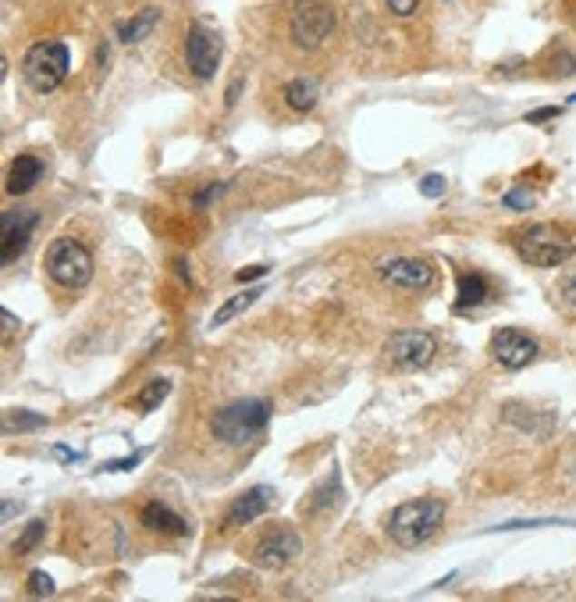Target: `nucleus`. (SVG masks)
Here are the masks:
<instances>
[{"label": "nucleus", "mask_w": 576, "mask_h": 602, "mask_svg": "<svg viewBox=\"0 0 576 602\" xmlns=\"http://www.w3.org/2000/svg\"><path fill=\"white\" fill-rule=\"evenodd\" d=\"M54 460H61V464H79L83 453H75V449H68V446H54Z\"/></svg>", "instance_id": "31"}, {"label": "nucleus", "mask_w": 576, "mask_h": 602, "mask_svg": "<svg viewBox=\"0 0 576 602\" xmlns=\"http://www.w3.org/2000/svg\"><path fill=\"white\" fill-rule=\"evenodd\" d=\"M299 553H303V538L295 531H288V527H274V531H267L253 546V563L263 567V570H282Z\"/></svg>", "instance_id": "10"}, {"label": "nucleus", "mask_w": 576, "mask_h": 602, "mask_svg": "<svg viewBox=\"0 0 576 602\" xmlns=\"http://www.w3.org/2000/svg\"><path fill=\"white\" fill-rule=\"evenodd\" d=\"M559 293H562V300H566L576 310V267L562 275V282H559Z\"/></svg>", "instance_id": "28"}, {"label": "nucleus", "mask_w": 576, "mask_h": 602, "mask_svg": "<svg viewBox=\"0 0 576 602\" xmlns=\"http://www.w3.org/2000/svg\"><path fill=\"white\" fill-rule=\"evenodd\" d=\"M516 250L534 267H562L576 254V243L559 225H531L516 236Z\"/></svg>", "instance_id": "5"}, {"label": "nucleus", "mask_w": 576, "mask_h": 602, "mask_svg": "<svg viewBox=\"0 0 576 602\" xmlns=\"http://www.w3.org/2000/svg\"><path fill=\"white\" fill-rule=\"evenodd\" d=\"M221 193H224V182H210L204 193H196V196H193V207H196V211H204L206 204H210L214 196H221Z\"/></svg>", "instance_id": "27"}, {"label": "nucleus", "mask_w": 576, "mask_h": 602, "mask_svg": "<svg viewBox=\"0 0 576 602\" xmlns=\"http://www.w3.org/2000/svg\"><path fill=\"white\" fill-rule=\"evenodd\" d=\"M274 499H278V496H274L271 485H253L239 499H232V507H228V514H224V527H246L256 517L267 514V510L274 507Z\"/></svg>", "instance_id": "12"}, {"label": "nucleus", "mask_w": 576, "mask_h": 602, "mask_svg": "<svg viewBox=\"0 0 576 602\" xmlns=\"http://www.w3.org/2000/svg\"><path fill=\"white\" fill-rule=\"evenodd\" d=\"M68 68H72V54H68V46L61 40H40V44L29 46L25 57H22V79H25V86L36 89V93H54L65 83Z\"/></svg>", "instance_id": "3"}, {"label": "nucleus", "mask_w": 576, "mask_h": 602, "mask_svg": "<svg viewBox=\"0 0 576 602\" xmlns=\"http://www.w3.org/2000/svg\"><path fill=\"white\" fill-rule=\"evenodd\" d=\"M43 535H46V520H33V524L22 531V538L15 542V553H18V557L33 553V549H36V546L43 542Z\"/></svg>", "instance_id": "22"}, {"label": "nucleus", "mask_w": 576, "mask_h": 602, "mask_svg": "<svg viewBox=\"0 0 576 602\" xmlns=\"http://www.w3.org/2000/svg\"><path fill=\"white\" fill-rule=\"evenodd\" d=\"M420 193H423L427 200L445 196V175H423V178H420Z\"/></svg>", "instance_id": "24"}, {"label": "nucleus", "mask_w": 576, "mask_h": 602, "mask_svg": "<svg viewBox=\"0 0 576 602\" xmlns=\"http://www.w3.org/2000/svg\"><path fill=\"white\" fill-rule=\"evenodd\" d=\"M267 275V267L263 264H249V267H243V271H235V278L246 286V282H256V278H263Z\"/></svg>", "instance_id": "29"}, {"label": "nucleus", "mask_w": 576, "mask_h": 602, "mask_svg": "<svg viewBox=\"0 0 576 602\" xmlns=\"http://www.w3.org/2000/svg\"><path fill=\"white\" fill-rule=\"evenodd\" d=\"M143 457H146V449H139V453H132V457H122V460H107L100 471H132V467H139Z\"/></svg>", "instance_id": "26"}, {"label": "nucleus", "mask_w": 576, "mask_h": 602, "mask_svg": "<svg viewBox=\"0 0 576 602\" xmlns=\"http://www.w3.org/2000/svg\"><path fill=\"white\" fill-rule=\"evenodd\" d=\"M384 356H388V364H395L402 371H416L438 356V339L431 332H420V328H402V332L388 336Z\"/></svg>", "instance_id": "6"}, {"label": "nucleus", "mask_w": 576, "mask_h": 602, "mask_svg": "<svg viewBox=\"0 0 576 602\" xmlns=\"http://www.w3.org/2000/svg\"><path fill=\"white\" fill-rule=\"evenodd\" d=\"M455 286H459V293H455V310H470V306H481V303L488 300V278L481 275V271H462L459 278H455Z\"/></svg>", "instance_id": "16"}, {"label": "nucleus", "mask_w": 576, "mask_h": 602, "mask_svg": "<svg viewBox=\"0 0 576 602\" xmlns=\"http://www.w3.org/2000/svg\"><path fill=\"white\" fill-rule=\"evenodd\" d=\"M15 517V499H4V520H11Z\"/></svg>", "instance_id": "34"}, {"label": "nucleus", "mask_w": 576, "mask_h": 602, "mask_svg": "<svg viewBox=\"0 0 576 602\" xmlns=\"http://www.w3.org/2000/svg\"><path fill=\"white\" fill-rule=\"evenodd\" d=\"M502 204H505V207H512V211H531V207H534V193L512 189V193H505V196H502Z\"/></svg>", "instance_id": "25"}, {"label": "nucleus", "mask_w": 576, "mask_h": 602, "mask_svg": "<svg viewBox=\"0 0 576 602\" xmlns=\"http://www.w3.org/2000/svg\"><path fill=\"white\" fill-rule=\"evenodd\" d=\"M43 267L50 275V282H57L61 289H85L93 278V254L85 250L79 239L61 236L46 246Z\"/></svg>", "instance_id": "4"}, {"label": "nucleus", "mask_w": 576, "mask_h": 602, "mask_svg": "<svg viewBox=\"0 0 576 602\" xmlns=\"http://www.w3.org/2000/svg\"><path fill=\"white\" fill-rule=\"evenodd\" d=\"M416 4H420V0H388V11L399 15V18H410L412 11H416Z\"/></svg>", "instance_id": "30"}, {"label": "nucleus", "mask_w": 576, "mask_h": 602, "mask_svg": "<svg viewBox=\"0 0 576 602\" xmlns=\"http://www.w3.org/2000/svg\"><path fill=\"white\" fill-rule=\"evenodd\" d=\"M555 115H559V107H541V111H531V115H527V122L537 125V122H548V118H555Z\"/></svg>", "instance_id": "32"}, {"label": "nucleus", "mask_w": 576, "mask_h": 602, "mask_svg": "<svg viewBox=\"0 0 576 602\" xmlns=\"http://www.w3.org/2000/svg\"><path fill=\"white\" fill-rule=\"evenodd\" d=\"M221 36L206 25H193L189 36H185V65L196 79H214L217 75V65H221Z\"/></svg>", "instance_id": "9"}, {"label": "nucleus", "mask_w": 576, "mask_h": 602, "mask_svg": "<svg viewBox=\"0 0 576 602\" xmlns=\"http://www.w3.org/2000/svg\"><path fill=\"white\" fill-rule=\"evenodd\" d=\"M0 321H4V336H11V332L18 328V321H15V314H11V310H0Z\"/></svg>", "instance_id": "33"}, {"label": "nucleus", "mask_w": 576, "mask_h": 602, "mask_svg": "<svg viewBox=\"0 0 576 602\" xmlns=\"http://www.w3.org/2000/svg\"><path fill=\"white\" fill-rule=\"evenodd\" d=\"M377 278L388 286V289H399V293H420L434 282V267L431 260L423 257H388L377 264Z\"/></svg>", "instance_id": "8"}, {"label": "nucleus", "mask_w": 576, "mask_h": 602, "mask_svg": "<svg viewBox=\"0 0 576 602\" xmlns=\"http://www.w3.org/2000/svg\"><path fill=\"white\" fill-rule=\"evenodd\" d=\"M492 356L502 367L520 371V367H527L537 356V343L527 332H520V328H498L492 336Z\"/></svg>", "instance_id": "11"}, {"label": "nucleus", "mask_w": 576, "mask_h": 602, "mask_svg": "<svg viewBox=\"0 0 576 602\" xmlns=\"http://www.w3.org/2000/svg\"><path fill=\"white\" fill-rule=\"evenodd\" d=\"M25 588H29V596H36V599H46V596H54V577H50V574H43V570H33Z\"/></svg>", "instance_id": "23"}, {"label": "nucleus", "mask_w": 576, "mask_h": 602, "mask_svg": "<svg viewBox=\"0 0 576 602\" xmlns=\"http://www.w3.org/2000/svg\"><path fill=\"white\" fill-rule=\"evenodd\" d=\"M157 22H161V11H157V7H143L139 15H132L128 22H122V25H118V40H122V44H128V46L143 44V40H146V36L157 29Z\"/></svg>", "instance_id": "17"}, {"label": "nucleus", "mask_w": 576, "mask_h": 602, "mask_svg": "<svg viewBox=\"0 0 576 602\" xmlns=\"http://www.w3.org/2000/svg\"><path fill=\"white\" fill-rule=\"evenodd\" d=\"M40 178H43L40 157H36V154H18L15 165H11V172H7V193H11V196H22V193H29Z\"/></svg>", "instance_id": "15"}, {"label": "nucleus", "mask_w": 576, "mask_h": 602, "mask_svg": "<svg viewBox=\"0 0 576 602\" xmlns=\"http://www.w3.org/2000/svg\"><path fill=\"white\" fill-rule=\"evenodd\" d=\"M334 33V11L324 4H303L288 22V40L299 50H317Z\"/></svg>", "instance_id": "7"}, {"label": "nucleus", "mask_w": 576, "mask_h": 602, "mask_svg": "<svg viewBox=\"0 0 576 602\" xmlns=\"http://www.w3.org/2000/svg\"><path fill=\"white\" fill-rule=\"evenodd\" d=\"M36 221H40L36 211H4V215H0V225H4V250H0V260H4V264H11L18 254H25Z\"/></svg>", "instance_id": "13"}, {"label": "nucleus", "mask_w": 576, "mask_h": 602, "mask_svg": "<svg viewBox=\"0 0 576 602\" xmlns=\"http://www.w3.org/2000/svg\"><path fill=\"white\" fill-rule=\"evenodd\" d=\"M570 100H573V104H576V96H570Z\"/></svg>", "instance_id": "35"}, {"label": "nucleus", "mask_w": 576, "mask_h": 602, "mask_svg": "<svg viewBox=\"0 0 576 602\" xmlns=\"http://www.w3.org/2000/svg\"><path fill=\"white\" fill-rule=\"evenodd\" d=\"M260 293H263V289H246V293H239V296H232V300H228V303H221V306H217V314L210 317V328H221V325H228L232 317H239L243 310H249L253 303L260 300Z\"/></svg>", "instance_id": "19"}, {"label": "nucleus", "mask_w": 576, "mask_h": 602, "mask_svg": "<svg viewBox=\"0 0 576 602\" xmlns=\"http://www.w3.org/2000/svg\"><path fill=\"white\" fill-rule=\"evenodd\" d=\"M46 428V414H33V410H7L4 414V431L15 435V431H40Z\"/></svg>", "instance_id": "20"}, {"label": "nucleus", "mask_w": 576, "mask_h": 602, "mask_svg": "<svg viewBox=\"0 0 576 602\" xmlns=\"http://www.w3.org/2000/svg\"><path fill=\"white\" fill-rule=\"evenodd\" d=\"M167 392H171V382L157 378V382H150V386H146L143 392H139V396H135V399H132V406L146 414V410H154V406H161V403H164Z\"/></svg>", "instance_id": "21"}, {"label": "nucleus", "mask_w": 576, "mask_h": 602, "mask_svg": "<svg viewBox=\"0 0 576 602\" xmlns=\"http://www.w3.org/2000/svg\"><path fill=\"white\" fill-rule=\"evenodd\" d=\"M143 527H150V531H157V535H171V538H182V535H189V524H185V517H178L167 503L161 499H154V503H146L143 507Z\"/></svg>", "instance_id": "14"}, {"label": "nucleus", "mask_w": 576, "mask_h": 602, "mask_svg": "<svg viewBox=\"0 0 576 602\" xmlns=\"http://www.w3.org/2000/svg\"><path fill=\"white\" fill-rule=\"evenodd\" d=\"M282 96H285V104L292 107V111L306 115V111H313V107H317V100H321V86H317V79H292V83H285Z\"/></svg>", "instance_id": "18"}, {"label": "nucleus", "mask_w": 576, "mask_h": 602, "mask_svg": "<svg viewBox=\"0 0 576 602\" xmlns=\"http://www.w3.org/2000/svg\"><path fill=\"white\" fill-rule=\"evenodd\" d=\"M271 421V403L267 399H235L228 406H221L210 417V431L217 442L224 446H246Z\"/></svg>", "instance_id": "2"}, {"label": "nucleus", "mask_w": 576, "mask_h": 602, "mask_svg": "<svg viewBox=\"0 0 576 602\" xmlns=\"http://www.w3.org/2000/svg\"><path fill=\"white\" fill-rule=\"evenodd\" d=\"M445 520V499H410L388 514V538L402 549L423 546Z\"/></svg>", "instance_id": "1"}]
</instances>
